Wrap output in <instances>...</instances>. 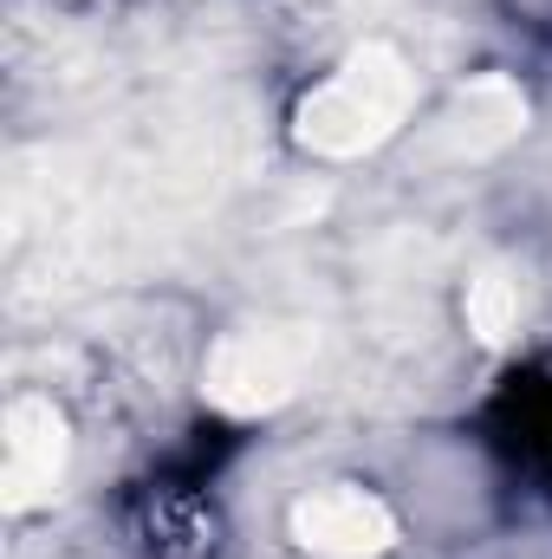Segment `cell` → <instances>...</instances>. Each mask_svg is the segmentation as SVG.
<instances>
[{"label":"cell","instance_id":"1","mask_svg":"<svg viewBox=\"0 0 552 559\" xmlns=\"http://www.w3.org/2000/svg\"><path fill=\"white\" fill-rule=\"evenodd\" d=\"M410 105H416L410 59L397 46H358L319 92L299 98L292 138H299V150H312V156L345 163V156H364V150H377L384 138H397L404 118H410Z\"/></svg>","mask_w":552,"mask_h":559},{"label":"cell","instance_id":"2","mask_svg":"<svg viewBox=\"0 0 552 559\" xmlns=\"http://www.w3.org/2000/svg\"><path fill=\"white\" fill-rule=\"evenodd\" d=\"M305 378L299 332H228L202 365V397L221 417H274Z\"/></svg>","mask_w":552,"mask_h":559},{"label":"cell","instance_id":"3","mask_svg":"<svg viewBox=\"0 0 552 559\" xmlns=\"http://www.w3.org/2000/svg\"><path fill=\"white\" fill-rule=\"evenodd\" d=\"M0 436H7V462H0L7 514H26V508L52 501V488L72 462V436H65V417L52 411V397H13Z\"/></svg>","mask_w":552,"mask_h":559},{"label":"cell","instance_id":"4","mask_svg":"<svg viewBox=\"0 0 552 559\" xmlns=\"http://www.w3.org/2000/svg\"><path fill=\"white\" fill-rule=\"evenodd\" d=\"M292 540L312 559H377L397 547V514L371 488H312L292 508Z\"/></svg>","mask_w":552,"mask_h":559},{"label":"cell","instance_id":"5","mask_svg":"<svg viewBox=\"0 0 552 559\" xmlns=\"http://www.w3.org/2000/svg\"><path fill=\"white\" fill-rule=\"evenodd\" d=\"M527 131V98L514 79L501 72H481L442 118V150L448 156H494L501 143H514Z\"/></svg>","mask_w":552,"mask_h":559},{"label":"cell","instance_id":"6","mask_svg":"<svg viewBox=\"0 0 552 559\" xmlns=\"http://www.w3.org/2000/svg\"><path fill=\"white\" fill-rule=\"evenodd\" d=\"M461 312H468V332H475L488 352H501V345L514 338V325H520V286L501 274V267H481V274L468 280Z\"/></svg>","mask_w":552,"mask_h":559}]
</instances>
